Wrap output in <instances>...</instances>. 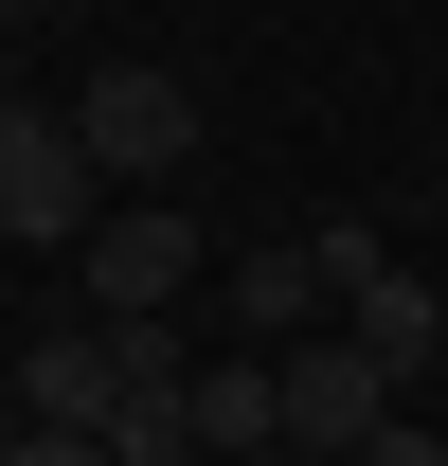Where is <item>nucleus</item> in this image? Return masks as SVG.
<instances>
[{
    "label": "nucleus",
    "instance_id": "20e7f679",
    "mask_svg": "<svg viewBox=\"0 0 448 466\" xmlns=\"http://www.w3.org/2000/svg\"><path fill=\"white\" fill-rule=\"evenodd\" d=\"M108 216V162L72 144V108H0V233L18 251H90Z\"/></svg>",
    "mask_w": 448,
    "mask_h": 466
},
{
    "label": "nucleus",
    "instance_id": "ddd939ff",
    "mask_svg": "<svg viewBox=\"0 0 448 466\" xmlns=\"http://www.w3.org/2000/svg\"><path fill=\"white\" fill-rule=\"evenodd\" d=\"M0 251H18V233H0Z\"/></svg>",
    "mask_w": 448,
    "mask_h": 466
},
{
    "label": "nucleus",
    "instance_id": "9b49d317",
    "mask_svg": "<svg viewBox=\"0 0 448 466\" xmlns=\"http://www.w3.org/2000/svg\"><path fill=\"white\" fill-rule=\"evenodd\" d=\"M0 466H108V431H36V412H18V449Z\"/></svg>",
    "mask_w": 448,
    "mask_h": 466
},
{
    "label": "nucleus",
    "instance_id": "4468645a",
    "mask_svg": "<svg viewBox=\"0 0 448 466\" xmlns=\"http://www.w3.org/2000/svg\"><path fill=\"white\" fill-rule=\"evenodd\" d=\"M431 377H448V359H431Z\"/></svg>",
    "mask_w": 448,
    "mask_h": 466
},
{
    "label": "nucleus",
    "instance_id": "39448f33",
    "mask_svg": "<svg viewBox=\"0 0 448 466\" xmlns=\"http://www.w3.org/2000/svg\"><path fill=\"white\" fill-rule=\"evenodd\" d=\"M126 377H144V323H36V341L0 359V395L36 412V431H108Z\"/></svg>",
    "mask_w": 448,
    "mask_h": 466
},
{
    "label": "nucleus",
    "instance_id": "0eeeda50",
    "mask_svg": "<svg viewBox=\"0 0 448 466\" xmlns=\"http://www.w3.org/2000/svg\"><path fill=\"white\" fill-rule=\"evenodd\" d=\"M216 288H233V323H251V341H305V323H323V251H305V233H287V251H233V269H216Z\"/></svg>",
    "mask_w": 448,
    "mask_h": 466
},
{
    "label": "nucleus",
    "instance_id": "6e6552de",
    "mask_svg": "<svg viewBox=\"0 0 448 466\" xmlns=\"http://www.w3.org/2000/svg\"><path fill=\"white\" fill-rule=\"evenodd\" d=\"M341 323H359L394 377H431V359H448V288H431V269H377V288H341Z\"/></svg>",
    "mask_w": 448,
    "mask_h": 466
},
{
    "label": "nucleus",
    "instance_id": "7ed1b4c3",
    "mask_svg": "<svg viewBox=\"0 0 448 466\" xmlns=\"http://www.w3.org/2000/svg\"><path fill=\"white\" fill-rule=\"evenodd\" d=\"M72 144L108 162V198H162V179L198 162V90H179L162 55H126V72H90V90H72Z\"/></svg>",
    "mask_w": 448,
    "mask_h": 466
},
{
    "label": "nucleus",
    "instance_id": "f03ea898",
    "mask_svg": "<svg viewBox=\"0 0 448 466\" xmlns=\"http://www.w3.org/2000/svg\"><path fill=\"white\" fill-rule=\"evenodd\" d=\"M270 377H287V466H359V449H377V412H394V359L359 341V323L270 341Z\"/></svg>",
    "mask_w": 448,
    "mask_h": 466
},
{
    "label": "nucleus",
    "instance_id": "1a4fd4ad",
    "mask_svg": "<svg viewBox=\"0 0 448 466\" xmlns=\"http://www.w3.org/2000/svg\"><path fill=\"white\" fill-rule=\"evenodd\" d=\"M305 251H323V288H377V269H394V233H377V216H305Z\"/></svg>",
    "mask_w": 448,
    "mask_h": 466
},
{
    "label": "nucleus",
    "instance_id": "f8f14e48",
    "mask_svg": "<svg viewBox=\"0 0 448 466\" xmlns=\"http://www.w3.org/2000/svg\"><path fill=\"white\" fill-rule=\"evenodd\" d=\"M0 18H72V0H0Z\"/></svg>",
    "mask_w": 448,
    "mask_h": 466
},
{
    "label": "nucleus",
    "instance_id": "423d86ee",
    "mask_svg": "<svg viewBox=\"0 0 448 466\" xmlns=\"http://www.w3.org/2000/svg\"><path fill=\"white\" fill-rule=\"evenodd\" d=\"M198 449H216V466H270V449H287V377H270V341H251V359H198Z\"/></svg>",
    "mask_w": 448,
    "mask_h": 466
},
{
    "label": "nucleus",
    "instance_id": "f257e3e1",
    "mask_svg": "<svg viewBox=\"0 0 448 466\" xmlns=\"http://www.w3.org/2000/svg\"><path fill=\"white\" fill-rule=\"evenodd\" d=\"M72 288H90V323H179V305L216 288V251H198V216H179V198H108V216H90V251H72Z\"/></svg>",
    "mask_w": 448,
    "mask_h": 466
},
{
    "label": "nucleus",
    "instance_id": "9d476101",
    "mask_svg": "<svg viewBox=\"0 0 448 466\" xmlns=\"http://www.w3.org/2000/svg\"><path fill=\"white\" fill-rule=\"evenodd\" d=\"M359 466H448V412H377V449Z\"/></svg>",
    "mask_w": 448,
    "mask_h": 466
}]
</instances>
